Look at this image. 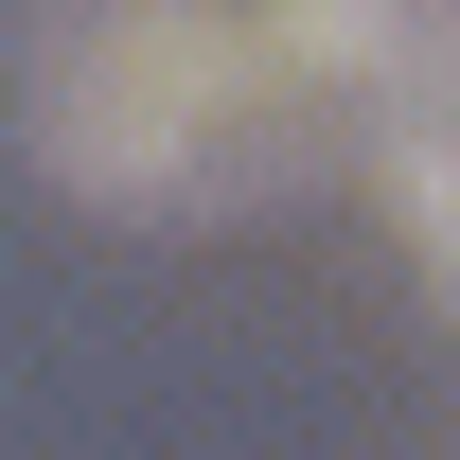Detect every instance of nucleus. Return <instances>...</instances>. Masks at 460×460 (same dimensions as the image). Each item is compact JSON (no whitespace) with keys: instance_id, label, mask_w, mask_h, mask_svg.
Here are the masks:
<instances>
[{"instance_id":"f257e3e1","label":"nucleus","mask_w":460,"mask_h":460,"mask_svg":"<svg viewBox=\"0 0 460 460\" xmlns=\"http://www.w3.org/2000/svg\"><path fill=\"white\" fill-rule=\"evenodd\" d=\"M18 124L89 213H160V230L266 213L319 160V89L266 0H36Z\"/></svg>"},{"instance_id":"f03ea898","label":"nucleus","mask_w":460,"mask_h":460,"mask_svg":"<svg viewBox=\"0 0 460 460\" xmlns=\"http://www.w3.org/2000/svg\"><path fill=\"white\" fill-rule=\"evenodd\" d=\"M284 18L301 89H354V107H390L425 71H460V0H266Z\"/></svg>"},{"instance_id":"7ed1b4c3","label":"nucleus","mask_w":460,"mask_h":460,"mask_svg":"<svg viewBox=\"0 0 460 460\" xmlns=\"http://www.w3.org/2000/svg\"><path fill=\"white\" fill-rule=\"evenodd\" d=\"M372 195H390L407 266H425V284H443V319H460V71H425V89H390V107H372Z\"/></svg>"}]
</instances>
